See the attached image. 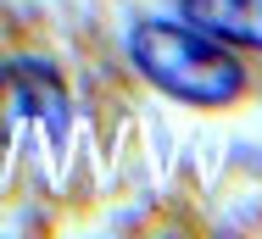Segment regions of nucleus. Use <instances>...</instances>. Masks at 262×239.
Returning a JSON list of instances; mask_svg holds the SVG:
<instances>
[{
    "label": "nucleus",
    "mask_w": 262,
    "mask_h": 239,
    "mask_svg": "<svg viewBox=\"0 0 262 239\" xmlns=\"http://www.w3.org/2000/svg\"><path fill=\"white\" fill-rule=\"evenodd\" d=\"M128 56L157 89H167L173 100H190V106H229L246 89V67L190 22H162V17L134 22Z\"/></svg>",
    "instance_id": "1"
},
{
    "label": "nucleus",
    "mask_w": 262,
    "mask_h": 239,
    "mask_svg": "<svg viewBox=\"0 0 262 239\" xmlns=\"http://www.w3.org/2000/svg\"><path fill=\"white\" fill-rule=\"evenodd\" d=\"M17 123H45L56 139L67 128V89L45 61H6L0 67V134Z\"/></svg>",
    "instance_id": "2"
},
{
    "label": "nucleus",
    "mask_w": 262,
    "mask_h": 239,
    "mask_svg": "<svg viewBox=\"0 0 262 239\" xmlns=\"http://www.w3.org/2000/svg\"><path fill=\"white\" fill-rule=\"evenodd\" d=\"M190 28L212 34L217 45H251L262 50V0H179Z\"/></svg>",
    "instance_id": "3"
}]
</instances>
